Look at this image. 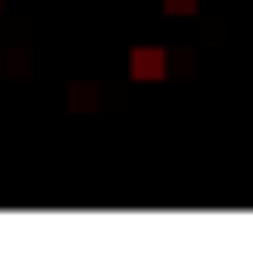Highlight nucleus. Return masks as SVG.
<instances>
[{
    "instance_id": "nucleus-4",
    "label": "nucleus",
    "mask_w": 253,
    "mask_h": 253,
    "mask_svg": "<svg viewBox=\"0 0 253 253\" xmlns=\"http://www.w3.org/2000/svg\"><path fill=\"white\" fill-rule=\"evenodd\" d=\"M0 5H5V0H0Z\"/></svg>"
},
{
    "instance_id": "nucleus-3",
    "label": "nucleus",
    "mask_w": 253,
    "mask_h": 253,
    "mask_svg": "<svg viewBox=\"0 0 253 253\" xmlns=\"http://www.w3.org/2000/svg\"><path fill=\"white\" fill-rule=\"evenodd\" d=\"M199 0H164V15H194Z\"/></svg>"
},
{
    "instance_id": "nucleus-2",
    "label": "nucleus",
    "mask_w": 253,
    "mask_h": 253,
    "mask_svg": "<svg viewBox=\"0 0 253 253\" xmlns=\"http://www.w3.org/2000/svg\"><path fill=\"white\" fill-rule=\"evenodd\" d=\"M70 104H80V109H94V89H89V84H75V89H70Z\"/></svg>"
},
{
    "instance_id": "nucleus-1",
    "label": "nucleus",
    "mask_w": 253,
    "mask_h": 253,
    "mask_svg": "<svg viewBox=\"0 0 253 253\" xmlns=\"http://www.w3.org/2000/svg\"><path fill=\"white\" fill-rule=\"evenodd\" d=\"M129 75H134L139 84H159V80L169 75V55H164L159 45H134V50H129Z\"/></svg>"
}]
</instances>
